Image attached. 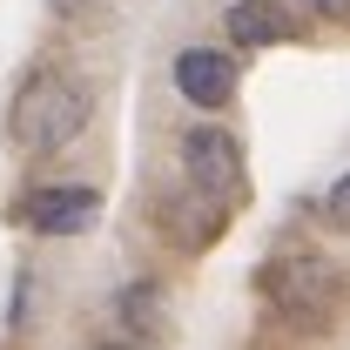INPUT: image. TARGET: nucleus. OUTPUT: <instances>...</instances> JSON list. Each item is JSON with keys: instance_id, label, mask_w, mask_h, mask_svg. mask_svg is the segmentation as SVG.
Listing matches in <instances>:
<instances>
[{"instance_id": "nucleus-1", "label": "nucleus", "mask_w": 350, "mask_h": 350, "mask_svg": "<svg viewBox=\"0 0 350 350\" xmlns=\"http://www.w3.org/2000/svg\"><path fill=\"white\" fill-rule=\"evenodd\" d=\"M88 122H94V88L81 75H68V68H34L7 101V142L21 155H34V162L75 148L88 135Z\"/></svg>"}, {"instance_id": "nucleus-2", "label": "nucleus", "mask_w": 350, "mask_h": 350, "mask_svg": "<svg viewBox=\"0 0 350 350\" xmlns=\"http://www.w3.org/2000/svg\"><path fill=\"white\" fill-rule=\"evenodd\" d=\"M256 290L269 297L276 317H290V323H330V310H337V269L323 256H310V250H290V256H269L256 276Z\"/></svg>"}, {"instance_id": "nucleus-3", "label": "nucleus", "mask_w": 350, "mask_h": 350, "mask_svg": "<svg viewBox=\"0 0 350 350\" xmlns=\"http://www.w3.org/2000/svg\"><path fill=\"white\" fill-rule=\"evenodd\" d=\"M175 155H182V175H189V189H196L202 202L229 209V202L243 196V148H236V135H229V129L196 122V129H182Z\"/></svg>"}, {"instance_id": "nucleus-4", "label": "nucleus", "mask_w": 350, "mask_h": 350, "mask_svg": "<svg viewBox=\"0 0 350 350\" xmlns=\"http://www.w3.org/2000/svg\"><path fill=\"white\" fill-rule=\"evenodd\" d=\"M14 216L27 222L34 236H88L94 222H101V189L94 182H41V189H27L21 202H14Z\"/></svg>"}, {"instance_id": "nucleus-5", "label": "nucleus", "mask_w": 350, "mask_h": 350, "mask_svg": "<svg viewBox=\"0 0 350 350\" xmlns=\"http://www.w3.org/2000/svg\"><path fill=\"white\" fill-rule=\"evenodd\" d=\"M169 81H175V94H182L189 108L216 115V108H229V101H236V61H229L222 47L189 41V47H175V61H169Z\"/></svg>"}, {"instance_id": "nucleus-6", "label": "nucleus", "mask_w": 350, "mask_h": 350, "mask_svg": "<svg viewBox=\"0 0 350 350\" xmlns=\"http://www.w3.org/2000/svg\"><path fill=\"white\" fill-rule=\"evenodd\" d=\"M222 34H229V47H283L297 34V14L283 0H229L222 7Z\"/></svg>"}, {"instance_id": "nucleus-7", "label": "nucleus", "mask_w": 350, "mask_h": 350, "mask_svg": "<svg viewBox=\"0 0 350 350\" xmlns=\"http://www.w3.org/2000/svg\"><path fill=\"white\" fill-rule=\"evenodd\" d=\"M115 317H122L129 330H155V323H162V290H155L148 276L122 283V290H115Z\"/></svg>"}, {"instance_id": "nucleus-8", "label": "nucleus", "mask_w": 350, "mask_h": 350, "mask_svg": "<svg viewBox=\"0 0 350 350\" xmlns=\"http://www.w3.org/2000/svg\"><path fill=\"white\" fill-rule=\"evenodd\" d=\"M323 216H330V222H350V175H337V182H330V196H323Z\"/></svg>"}, {"instance_id": "nucleus-9", "label": "nucleus", "mask_w": 350, "mask_h": 350, "mask_svg": "<svg viewBox=\"0 0 350 350\" xmlns=\"http://www.w3.org/2000/svg\"><path fill=\"white\" fill-rule=\"evenodd\" d=\"M297 7H310L317 21H350V0H297Z\"/></svg>"}, {"instance_id": "nucleus-10", "label": "nucleus", "mask_w": 350, "mask_h": 350, "mask_svg": "<svg viewBox=\"0 0 350 350\" xmlns=\"http://www.w3.org/2000/svg\"><path fill=\"white\" fill-rule=\"evenodd\" d=\"M47 7H54V14H81L88 0H47Z\"/></svg>"}, {"instance_id": "nucleus-11", "label": "nucleus", "mask_w": 350, "mask_h": 350, "mask_svg": "<svg viewBox=\"0 0 350 350\" xmlns=\"http://www.w3.org/2000/svg\"><path fill=\"white\" fill-rule=\"evenodd\" d=\"M94 350H142V344H129V337H108V344H94Z\"/></svg>"}]
</instances>
